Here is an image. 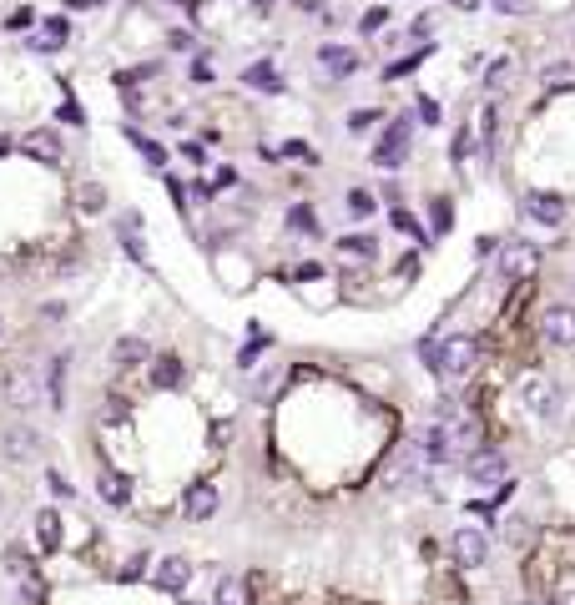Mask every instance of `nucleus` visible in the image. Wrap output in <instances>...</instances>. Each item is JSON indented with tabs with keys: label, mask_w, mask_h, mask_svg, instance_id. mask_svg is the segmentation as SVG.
Listing matches in <instances>:
<instances>
[{
	"label": "nucleus",
	"mask_w": 575,
	"mask_h": 605,
	"mask_svg": "<svg viewBox=\"0 0 575 605\" xmlns=\"http://www.w3.org/2000/svg\"><path fill=\"white\" fill-rule=\"evenodd\" d=\"M424 358H429V369L444 373V378H465L475 369V358H480V343L469 338V333H450L444 343H424Z\"/></svg>",
	"instance_id": "obj_1"
},
{
	"label": "nucleus",
	"mask_w": 575,
	"mask_h": 605,
	"mask_svg": "<svg viewBox=\"0 0 575 605\" xmlns=\"http://www.w3.org/2000/svg\"><path fill=\"white\" fill-rule=\"evenodd\" d=\"M409 141H414V122L409 116H399V122H389V131L373 141V162L384 171H399L409 162Z\"/></svg>",
	"instance_id": "obj_2"
},
{
	"label": "nucleus",
	"mask_w": 575,
	"mask_h": 605,
	"mask_svg": "<svg viewBox=\"0 0 575 605\" xmlns=\"http://www.w3.org/2000/svg\"><path fill=\"white\" fill-rule=\"evenodd\" d=\"M0 388H5V403H16V409H36V403L46 399V384H41V378H36V369H26V363L5 369Z\"/></svg>",
	"instance_id": "obj_3"
},
{
	"label": "nucleus",
	"mask_w": 575,
	"mask_h": 605,
	"mask_svg": "<svg viewBox=\"0 0 575 605\" xmlns=\"http://www.w3.org/2000/svg\"><path fill=\"white\" fill-rule=\"evenodd\" d=\"M450 555L454 565H465V570H480L484 560H490V535L480 525H459L450 535Z\"/></svg>",
	"instance_id": "obj_4"
},
{
	"label": "nucleus",
	"mask_w": 575,
	"mask_h": 605,
	"mask_svg": "<svg viewBox=\"0 0 575 605\" xmlns=\"http://www.w3.org/2000/svg\"><path fill=\"white\" fill-rule=\"evenodd\" d=\"M520 399H525L530 414H540V419H555L560 414V388L545 378V373H525L520 378Z\"/></svg>",
	"instance_id": "obj_5"
},
{
	"label": "nucleus",
	"mask_w": 575,
	"mask_h": 605,
	"mask_svg": "<svg viewBox=\"0 0 575 605\" xmlns=\"http://www.w3.org/2000/svg\"><path fill=\"white\" fill-rule=\"evenodd\" d=\"M520 207H525V218L540 222V227H560V222H565V212H571V207H565V197H560V192H545V187L525 192V197H520Z\"/></svg>",
	"instance_id": "obj_6"
},
{
	"label": "nucleus",
	"mask_w": 575,
	"mask_h": 605,
	"mask_svg": "<svg viewBox=\"0 0 575 605\" xmlns=\"http://www.w3.org/2000/svg\"><path fill=\"white\" fill-rule=\"evenodd\" d=\"M465 474H469V484H505L510 480V459L484 444V450H475L465 459Z\"/></svg>",
	"instance_id": "obj_7"
},
{
	"label": "nucleus",
	"mask_w": 575,
	"mask_h": 605,
	"mask_svg": "<svg viewBox=\"0 0 575 605\" xmlns=\"http://www.w3.org/2000/svg\"><path fill=\"white\" fill-rule=\"evenodd\" d=\"M535 267H540V248H535V243H505V248H499V278L505 283L530 278Z\"/></svg>",
	"instance_id": "obj_8"
},
{
	"label": "nucleus",
	"mask_w": 575,
	"mask_h": 605,
	"mask_svg": "<svg viewBox=\"0 0 575 605\" xmlns=\"http://www.w3.org/2000/svg\"><path fill=\"white\" fill-rule=\"evenodd\" d=\"M540 333L545 343H555V348H575V308L571 303H550L540 313Z\"/></svg>",
	"instance_id": "obj_9"
},
{
	"label": "nucleus",
	"mask_w": 575,
	"mask_h": 605,
	"mask_svg": "<svg viewBox=\"0 0 575 605\" xmlns=\"http://www.w3.org/2000/svg\"><path fill=\"white\" fill-rule=\"evenodd\" d=\"M0 454H5L11 465H31L36 454H41V434H36L31 424H11V429L0 434Z\"/></svg>",
	"instance_id": "obj_10"
},
{
	"label": "nucleus",
	"mask_w": 575,
	"mask_h": 605,
	"mask_svg": "<svg viewBox=\"0 0 575 605\" xmlns=\"http://www.w3.org/2000/svg\"><path fill=\"white\" fill-rule=\"evenodd\" d=\"M218 505H222L218 484H207V480L187 484V495H182V514H187V520H192V525H207V520L218 514Z\"/></svg>",
	"instance_id": "obj_11"
},
{
	"label": "nucleus",
	"mask_w": 575,
	"mask_h": 605,
	"mask_svg": "<svg viewBox=\"0 0 575 605\" xmlns=\"http://www.w3.org/2000/svg\"><path fill=\"white\" fill-rule=\"evenodd\" d=\"M5 575L26 590V601H41V575H36V560L26 555L20 545H11V550H5Z\"/></svg>",
	"instance_id": "obj_12"
},
{
	"label": "nucleus",
	"mask_w": 575,
	"mask_h": 605,
	"mask_svg": "<svg viewBox=\"0 0 575 605\" xmlns=\"http://www.w3.org/2000/svg\"><path fill=\"white\" fill-rule=\"evenodd\" d=\"M152 585H156V590H167V595H182V590L192 585V565H187L182 555L156 560V565H152Z\"/></svg>",
	"instance_id": "obj_13"
},
{
	"label": "nucleus",
	"mask_w": 575,
	"mask_h": 605,
	"mask_svg": "<svg viewBox=\"0 0 575 605\" xmlns=\"http://www.w3.org/2000/svg\"><path fill=\"white\" fill-rule=\"evenodd\" d=\"M444 429H450V450H465V454L484 450V429L475 414H454V419H444Z\"/></svg>",
	"instance_id": "obj_14"
},
{
	"label": "nucleus",
	"mask_w": 575,
	"mask_h": 605,
	"mask_svg": "<svg viewBox=\"0 0 575 605\" xmlns=\"http://www.w3.org/2000/svg\"><path fill=\"white\" fill-rule=\"evenodd\" d=\"M66 373H71V354H56L46 363V373H41V384H46V409H56V414L66 409Z\"/></svg>",
	"instance_id": "obj_15"
},
{
	"label": "nucleus",
	"mask_w": 575,
	"mask_h": 605,
	"mask_svg": "<svg viewBox=\"0 0 575 605\" xmlns=\"http://www.w3.org/2000/svg\"><path fill=\"white\" fill-rule=\"evenodd\" d=\"M20 147H26L36 162H46V167H61V156H66L61 137H56V131H46V126H41V131H31V137L20 141Z\"/></svg>",
	"instance_id": "obj_16"
},
{
	"label": "nucleus",
	"mask_w": 575,
	"mask_h": 605,
	"mask_svg": "<svg viewBox=\"0 0 575 605\" xmlns=\"http://www.w3.org/2000/svg\"><path fill=\"white\" fill-rule=\"evenodd\" d=\"M147 358H152V348H147V338H137V333H122V338L111 343V363H116V369H137Z\"/></svg>",
	"instance_id": "obj_17"
},
{
	"label": "nucleus",
	"mask_w": 575,
	"mask_h": 605,
	"mask_svg": "<svg viewBox=\"0 0 575 605\" xmlns=\"http://www.w3.org/2000/svg\"><path fill=\"white\" fill-rule=\"evenodd\" d=\"M243 86H248V92H263V96H278L283 76H278V66L273 61H252L248 71H243Z\"/></svg>",
	"instance_id": "obj_18"
},
{
	"label": "nucleus",
	"mask_w": 575,
	"mask_h": 605,
	"mask_svg": "<svg viewBox=\"0 0 575 605\" xmlns=\"http://www.w3.org/2000/svg\"><path fill=\"white\" fill-rule=\"evenodd\" d=\"M61 514L56 510H41L36 514V545H41V550H46V555H56V550H61Z\"/></svg>",
	"instance_id": "obj_19"
},
{
	"label": "nucleus",
	"mask_w": 575,
	"mask_h": 605,
	"mask_svg": "<svg viewBox=\"0 0 575 605\" xmlns=\"http://www.w3.org/2000/svg\"><path fill=\"white\" fill-rule=\"evenodd\" d=\"M318 66H323V71H333V76H354L358 56L348 46H318Z\"/></svg>",
	"instance_id": "obj_20"
},
{
	"label": "nucleus",
	"mask_w": 575,
	"mask_h": 605,
	"mask_svg": "<svg viewBox=\"0 0 575 605\" xmlns=\"http://www.w3.org/2000/svg\"><path fill=\"white\" fill-rule=\"evenodd\" d=\"M540 86L545 92H571L575 86V61H550L540 71Z\"/></svg>",
	"instance_id": "obj_21"
},
{
	"label": "nucleus",
	"mask_w": 575,
	"mask_h": 605,
	"mask_svg": "<svg viewBox=\"0 0 575 605\" xmlns=\"http://www.w3.org/2000/svg\"><path fill=\"white\" fill-rule=\"evenodd\" d=\"M187 369H182V358H156L152 363V384L156 388H182Z\"/></svg>",
	"instance_id": "obj_22"
},
{
	"label": "nucleus",
	"mask_w": 575,
	"mask_h": 605,
	"mask_svg": "<svg viewBox=\"0 0 575 605\" xmlns=\"http://www.w3.org/2000/svg\"><path fill=\"white\" fill-rule=\"evenodd\" d=\"M339 252L343 258H379V243H373V233H348V237H339Z\"/></svg>",
	"instance_id": "obj_23"
},
{
	"label": "nucleus",
	"mask_w": 575,
	"mask_h": 605,
	"mask_svg": "<svg viewBox=\"0 0 575 605\" xmlns=\"http://www.w3.org/2000/svg\"><path fill=\"white\" fill-rule=\"evenodd\" d=\"M61 46H66V20H61V16H51V20H46V31L31 36V51H61Z\"/></svg>",
	"instance_id": "obj_24"
},
{
	"label": "nucleus",
	"mask_w": 575,
	"mask_h": 605,
	"mask_svg": "<svg viewBox=\"0 0 575 605\" xmlns=\"http://www.w3.org/2000/svg\"><path fill=\"white\" fill-rule=\"evenodd\" d=\"M212 605H248V585H243L237 575H222V580H218V595H212Z\"/></svg>",
	"instance_id": "obj_25"
},
{
	"label": "nucleus",
	"mask_w": 575,
	"mask_h": 605,
	"mask_svg": "<svg viewBox=\"0 0 575 605\" xmlns=\"http://www.w3.org/2000/svg\"><path fill=\"white\" fill-rule=\"evenodd\" d=\"M101 499H107V505H116V510H122L126 499H132V484H126L122 474H101Z\"/></svg>",
	"instance_id": "obj_26"
},
{
	"label": "nucleus",
	"mask_w": 575,
	"mask_h": 605,
	"mask_svg": "<svg viewBox=\"0 0 575 605\" xmlns=\"http://www.w3.org/2000/svg\"><path fill=\"white\" fill-rule=\"evenodd\" d=\"M126 141H132V147H137V152L147 156V162H152V167H167V152H162V147H156L152 137H141V131H132V126H126Z\"/></svg>",
	"instance_id": "obj_27"
},
{
	"label": "nucleus",
	"mask_w": 575,
	"mask_h": 605,
	"mask_svg": "<svg viewBox=\"0 0 575 605\" xmlns=\"http://www.w3.org/2000/svg\"><path fill=\"white\" fill-rule=\"evenodd\" d=\"M495 131H499V111L484 107L480 111V141H484V156H495Z\"/></svg>",
	"instance_id": "obj_28"
},
{
	"label": "nucleus",
	"mask_w": 575,
	"mask_h": 605,
	"mask_svg": "<svg viewBox=\"0 0 575 605\" xmlns=\"http://www.w3.org/2000/svg\"><path fill=\"white\" fill-rule=\"evenodd\" d=\"M429 222H435V237H439V233H450V227H454V212H450V202H444V197H435V202H429Z\"/></svg>",
	"instance_id": "obj_29"
},
{
	"label": "nucleus",
	"mask_w": 575,
	"mask_h": 605,
	"mask_svg": "<svg viewBox=\"0 0 575 605\" xmlns=\"http://www.w3.org/2000/svg\"><path fill=\"white\" fill-rule=\"evenodd\" d=\"M373 207H379V202H373V192H363V187H354V192H348V218H369Z\"/></svg>",
	"instance_id": "obj_30"
},
{
	"label": "nucleus",
	"mask_w": 575,
	"mask_h": 605,
	"mask_svg": "<svg viewBox=\"0 0 575 605\" xmlns=\"http://www.w3.org/2000/svg\"><path fill=\"white\" fill-rule=\"evenodd\" d=\"M373 122H379V111H373V107H354V111H348V131H354V137H363Z\"/></svg>",
	"instance_id": "obj_31"
},
{
	"label": "nucleus",
	"mask_w": 575,
	"mask_h": 605,
	"mask_svg": "<svg viewBox=\"0 0 575 605\" xmlns=\"http://www.w3.org/2000/svg\"><path fill=\"white\" fill-rule=\"evenodd\" d=\"M46 484H51V495H56V499H71V495H76V484L66 480L61 469H46Z\"/></svg>",
	"instance_id": "obj_32"
},
{
	"label": "nucleus",
	"mask_w": 575,
	"mask_h": 605,
	"mask_svg": "<svg viewBox=\"0 0 575 605\" xmlns=\"http://www.w3.org/2000/svg\"><path fill=\"white\" fill-rule=\"evenodd\" d=\"M101 207H107V192H101V187H81V212H101Z\"/></svg>",
	"instance_id": "obj_33"
},
{
	"label": "nucleus",
	"mask_w": 575,
	"mask_h": 605,
	"mask_svg": "<svg viewBox=\"0 0 575 605\" xmlns=\"http://www.w3.org/2000/svg\"><path fill=\"white\" fill-rule=\"evenodd\" d=\"M384 20H389V11H384V5H373V11H363V16H358V31L373 36L379 26H384Z\"/></svg>",
	"instance_id": "obj_34"
},
{
	"label": "nucleus",
	"mask_w": 575,
	"mask_h": 605,
	"mask_svg": "<svg viewBox=\"0 0 575 605\" xmlns=\"http://www.w3.org/2000/svg\"><path fill=\"white\" fill-rule=\"evenodd\" d=\"M469 152H475V131L459 126V131H454V162H469Z\"/></svg>",
	"instance_id": "obj_35"
},
{
	"label": "nucleus",
	"mask_w": 575,
	"mask_h": 605,
	"mask_svg": "<svg viewBox=\"0 0 575 605\" xmlns=\"http://www.w3.org/2000/svg\"><path fill=\"white\" fill-rule=\"evenodd\" d=\"M424 56H429V46H424V51H414V56H409V61H394V66H389V71H384V76H389V81H399V76H409V71H414V66H419V61H424Z\"/></svg>",
	"instance_id": "obj_36"
},
{
	"label": "nucleus",
	"mask_w": 575,
	"mask_h": 605,
	"mask_svg": "<svg viewBox=\"0 0 575 605\" xmlns=\"http://www.w3.org/2000/svg\"><path fill=\"white\" fill-rule=\"evenodd\" d=\"M192 81H197V86H212V81H218V71H212V61H207V56H197V61H192Z\"/></svg>",
	"instance_id": "obj_37"
},
{
	"label": "nucleus",
	"mask_w": 575,
	"mask_h": 605,
	"mask_svg": "<svg viewBox=\"0 0 575 605\" xmlns=\"http://www.w3.org/2000/svg\"><path fill=\"white\" fill-rule=\"evenodd\" d=\"M394 227H399V233H414V237H419V243H424V233H419V222L409 218L404 207H394Z\"/></svg>",
	"instance_id": "obj_38"
},
{
	"label": "nucleus",
	"mask_w": 575,
	"mask_h": 605,
	"mask_svg": "<svg viewBox=\"0 0 575 605\" xmlns=\"http://www.w3.org/2000/svg\"><path fill=\"white\" fill-rule=\"evenodd\" d=\"M283 156H298V162H313V147H308V141H288V147H283Z\"/></svg>",
	"instance_id": "obj_39"
},
{
	"label": "nucleus",
	"mask_w": 575,
	"mask_h": 605,
	"mask_svg": "<svg viewBox=\"0 0 575 605\" xmlns=\"http://www.w3.org/2000/svg\"><path fill=\"white\" fill-rule=\"evenodd\" d=\"M495 11H505V16H525L530 0H495Z\"/></svg>",
	"instance_id": "obj_40"
},
{
	"label": "nucleus",
	"mask_w": 575,
	"mask_h": 605,
	"mask_svg": "<svg viewBox=\"0 0 575 605\" xmlns=\"http://www.w3.org/2000/svg\"><path fill=\"white\" fill-rule=\"evenodd\" d=\"M419 116H424V122H429V126L439 122V107H435V101H429V96H419Z\"/></svg>",
	"instance_id": "obj_41"
},
{
	"label": "nucleus",
	"mask_w": 575,
	"mask_h": 605,
	"mask_svg": "<svg viewBox=\"0 0 575 605\" xmlns=\"http://www.w3.org/2000/svg\"><path fill=\"white\" fill-rule=\"evenodd\" d=\"M141 570H147V555H132V565H126V570H122V580H137Z\"/></svg>",
	"instance_id": "obj_42"
},
{
	"label": "nucleus",
	"mask_w": 575,
	"mask_h": 605,
	"mask_svg": "<svg viewBox=\"0 0 575 605\" xmlns=\"http://www.w3.org/2000/svg\"><path fill=\"white\" fill-rule=\"evenodd\" d=\"M167 46H172V51H192V36H187V31H172Z\"/></svg>",
	"instance_id": "obj_43"
},
{
	"label": "nucleus",
	"mask_w": 575,
	"mask_h": 605,
	"mask_svg": "<svg viewBox=\"0 0 575 605\" xmlns=\"http://www.w3.org/2000/svg\"><path fill=\"white\" fill-rule=\"evenodd\" d=\"M71 11H101V0H66Z\"/></svg>",
	"instance_id": "obj_44"
},
{
	"label": "nucleus",
	"mask_w": 575,
	"mask_h": 605,
	"mask_svg": "<svg viewBox=\"0 0 575 605\" xmlns=\"http://www.w3.org/2000/svg\"><path fill=\"white\" fill-rule=\"evenodd\" d=\"M293 5H298V11H308V16H313V11H323V0H293Z\"/></svg>",
	"instance_id": "obj_45"
},
{
	"label": "nucleus",
	"mask_w": 575,
	"mask_h": 605,
	"mask_svg": "<svg viewBox=\"0 0 575 605\" xmlns=\"http://www.w3.org/2000/svg\"><path fill=\"white\" fill-rule=\"evenodd\" d=\"M454 11H480V0H450Z\"/></svg>",
	"instance_id": "obj_46"
},
{
	"label": "nucleus",
	"mask_w": 575,
	"mask_h": 605,
	"mask_svg": "<svg viewBox=\"0 0 575 605\" xmlns=\"http://www.w3.org/2000/svg\"><path fill=\"white\" fill-rule=\"evenodd\" d=\"M555 605H575V590H565V595H555Z\"/></svg>",
	"instance_id": "obj_47"
},
{
	"label": "nucleus",
	"mask_w": 575,
	"mask_h": 605,
	"mask_svg": "<svg viewBox=\"0 0 575 605\" xmlns=\"http://www.w3.org/2000/svg\"><path fill=\"white\" fill-rule=\"evenodd\" d=\"M5 152H11V137H0V156H5Z\"/></svg>",
	"instance_id": "obj_48"
},
{
	"label": "nucleus",
	"mask_w": 575,
	"mask_h": 605,
	"mask_svg": "<svg viewBox=\"0 0 575 605\" xmlns=\"http://www.w3.org/2000/svg\"><path fill=\"white\" fill-rule=\"evenodd\" d=\"M268 5H273V0H258V11H268Z\"/></svg>",
	"instance_id": "obj_49"
},
{
	"label": "nucleus",
	"mask_w": 575,
	"mask_h": 605,
	"mask_svg": "<svg viewBox=\"0 0 575 605\" xmlns=\"http://www.w3.org/2000/svg\"><path fill=\"white\" fill-rule=\"evenodd\" d=\"M0 514H5V495H0Z\"/></svg>",
	"instance_id": "obj_50"
},
{
	"label": "nucleus",
	"mask_w": 575,
	"mask_h": 605,
	"mask_svg": "<svg viewBox=\"0 0 575 605\" xmlns=\"http://www.w3.org/2000/svg\"><path fill=\"white\" fill-rule=\"evenodd\" d=\"M187 605H197V601H187Z\"/></svg>",
	"instance_id": "obj_51"
},
{
	"label": "nucleus",
	"mask_w": 575,
	"mask_h": 605,
	"mask_svg": "<svg viewBox=\"0 0 575 605\" xmlns=\"http://www.w3.org/2000/svg\"><path fill=\"white\" fill-rule=\"evenodd\" d=\"M0 333H5V328H0Z\"/></svg>",
	"instance_id": "obj_52"
}]
</instances>
